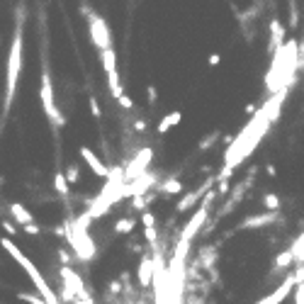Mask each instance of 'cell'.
<instances>
[{"mask_svg": "<svg viewBox=\"0 0 304 304\" xmlns=\"http://www.w3.org/2000/svg\"><path fill=\"white\" fill-rule=\"evenodd\" d=\"M22 51H24V37H22V15H17L15 32H12V46L7 54V68H5V112L10 110L15 90H17V78L22 73Z\"/></svg>", "mask_w": 304, "mask_h": 304, "instance_id": "1", "label": "cell"}, {"mask_svg": "<svg viewBox=\"0 0 304 304\" xmlns=\"http://www.w3.org/2000/svg\"><path fill=\"white\" fill-rule=\"evenodd\" d=\"M41 110L46 112V117L51 119L54 127H63L66 124L63 114L58 112L56 102H54V88H51V76H49L46 66H44V73H41Z\"/></svg>", "mask_w": 304, "mask_h": 304, "instance_id": "2", "label": "cell"}, {"mask_svg": "<svg viewBox=\"0 0 304 304\" xmlns=\"http://www.w3.org/2000/svg\"><path fill=\"white\" fill-rule=\"evenodd\" d=\"M88 32H90V39H93V44H95L100 51L107 49V46H112V34L107 29V22L100 17V15L88 12Z\"/></svg>", "mask_w": 304, "mask_h": 304, "instance_id": "3", "label": "cell"}, {"mask_svg": "<svg viewBox=\"0 0 304 304\" xmlns=\"http://www.w3.org/2000/svg\"><path fill=\"white\" fill-rule=\"evenodd\" d=\"M78 153H80V158L90 166V171L95 173L97 178H107V175H110V168H107V166H105V163H102V161H100V158H97L88 146H80V151H78Z\"/></svg>", "mask_w": 304, "mask_h": 304, "instance_id": "4", "label": "cell"}, {"mask_svg": "<svg viewBox=\"0 0 304 304\" xmlns=\"http://www.w3.org/2000/svg\"><path fill=\"white\" fill-rule=\"evenodd\" d=\"M100 56H102V71H105V73H114V71H117V54H114L112 46L102 49Z\"/></svg>", "mask_w": 304, "mask_h": 304, "instance_id": "5", "label": "cell"}, {"mask_svg": "<svg viewBox=\"0 0 304 304\" xmlns=\"http://www.w3.org/2000/svg\"><path fill=\"white\" fill-rule=\"evenodd\" d=\"M180 119H183V114L180 112H168L161 122H158V134H166V132H171L175 124H180Z\"/></svg>", "mask_w": 304, "mask_h": 304, "instance_id": "6", "label": "cell"}, {"mask_svg": "<svg viewBox=\"0 0 304 304\" xmlns=\"http://www.w3.org/2000/svg\"><path fill=\"white\" fill-rule=\"evenodd\" d=\"M10 212L15 214V219H17V222H19V224H22V227H27V224H32V214H29L27 209L22 207V205H17V202H12V205H10Z\"/></svg>", "mask_w": 304, "mask_h": 304, "instance_id": "7", "label": "cell"}, {"mask_svg": "<svg viewBox=\"0 0 304 304\" xmlns=\"http://www.w3.org/2000/svg\"><path fill=\"white\" fill-rule=\"evenodd\" d=\"M54 185H56V190L61 195H68V183H66V175L63 173H56L54 175Z\"/></svg>", "mask_w": 304, "mask_h": 304, "instance_id": "8", "label": "cell"}, {"mask_svg": "<svg viewBox=\"0 0 304 304\" xmlns=\"http://www.w3.org/2000/svg\"><path fill=\"white\" fill-rule=\"evenodd\" d=\"M78 178H80V175H78V166H71V168H68V175H66V183H78Z\"/></svg>", "mask_w": 304, "mask_h": 304, "instance_id": "9", "label": "cell"}, {"mask_svg": "<svg viewBox=\"0 0 304 304\" xmlns=\"http://www.w3.org/2000/svg\"><path fill=\"white\" fill-rule=\"evenodd\" d=\"M178 190H180V183H178V180L166 183V188H163V192H178Z\"/></svg>", "mask_w": 304, "mask_h": 304, "instance_id": "10", "label": "cell"}, {"mask_svg": "<svg viewBox=\"0 0 304 304\" xmlns=\"http://www.w3.org/2000/svg\"><path fill=\"white\" fill-rule=\"evenodd\" d=\"M90 110H93V114H95V117H100V107H97L95 97H90Z\"/></svg>", "mask_w": 304, "mask_h": 304, "instance_id": "11", "label": "cell"}, {"mask_svg": "<svg viewBox=\"0 0 304 304\" xmlns=\"http://www.w3.org/2000/svg\"><path fill=\"white\" fill-rule=\"evenodd\" d=\"M219 61H222V56H219V54H212V56H209V66H217Z\"/></svg>", "mask_w": 304, "mask_h": 304, "instance_id": "12", "label": "cell"}]
</instances>
